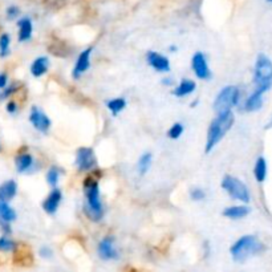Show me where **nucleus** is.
<instances>
[{"label": "nucleus", "instance_id": "obj_3", "mask_svg": "<svg viewBox=\"0 0 272 272\" xmlns=\"http://www.w3.org/2000/svg\"><path fill=\"white\" fill-rule=\"evenodd\" d=\"M264 250V246L254 235H244L239 238L230 248V254L235 262H244L254 255L260 254Z\"/></svg>", "mask_w": 272, "mask_h": 272}, {"label": "nucleus", "instance_id": "obj_27", "mask_svg": "<svg viewBox=\"0 0 272 272\" xmlns=\"http://www.w3.org/2000/svg\"><path fill=\"white\" fill-rule=\"evenodd\" d=\"M183 123L181 122H176L173 123L170 126V129L167 130V137L170 138V140H178L182 134H183Z\"/></svg>", "mask_w": 272, "mask_h": 272}, {"label": "nucleus", "instance_id": "obj_26", "mask_svg": "<svg viewBox=\"0 0 272 272\" xmlns=\"http://www.w3.org/2000/svg\"><path fill=\"white\" fill-rule=\"evenodd\" d=\"M60 176H61V170L57 166H52L47 173V182L51 187H57V183H59V180H60Z\"/></svg>", "mask_w": 272, "mask_h": 272}, {"label": "nucleus", "instance_id": "obj_7", "mask_svg": "<svg viewBox=\"0 0 272 272\" xmlns=\"http://www.w3.org/2000/svg\"><path fill=\"white\" fill-rule=\"evenodd\" d=\"M76 166L81 173L96 169L97 159L94 150L92 148H87V146L77 149V151H76Z\"/></svg>", "mask_w": 272, "mask_h": 272}, {"label": "nucleus", "instance_id": "obj_16", "mask_svg": "<svg viewBox=\"0 0 272 272\" xmlns=\"http://www.w3.org/2000/svg\"><path fill=\"white\" fill-rule=\"evenodd\" d=\"M251 209L248 206H243V205H237V206H230L226 207L222 212V215L224 218H228V219H242V218H244L250 214Z\"/></svg>", "mask_w": 272, "mask_h": 272}, {"label": "nucleus", "instance_id": "obj_34", "mask_svg": "<svg viewBox=\"0 0 272 272\" xmlns=\"http://www.w3.org/2000/svg\"><path fill=\"white\" fill-rule=\"evenodd\" d=\"M40 255H41L43 258H45V259H48V258L52 256V250H51L49 247H43V248L40 250Z\"/></svg>", "mask_w": 272, "mask_h": 272}, {"label": "nucleus", "instance_id": "obj_24", "mask_svg": "<svg viewBox=\"0 0 272 272\" xmlns=\"http://www.w3.org/2000/svg\"><path fill=\"white\" fill-rule=\"evenodd\" d=\"M151 161H153V155L149 151H146L141 155L138 162H137V170L141 176H145L146 173L149 171L150 166H151Z\"/></svg>", "mask_w": 272, "mask_h": 272}, {"label": "nucleus", "instance_id": "obj_13", "mask_svg": "<svg viewBox=\"0 0 272 272\" xmlns=\"http://www.w3.org/2000/svg\"><path fill=\"white\" fill-rule=\"evenodd\" d=\"M62 201V193L61 190L57 189V187H53L51 190V193L47 195V198L44 199V202H43V210L49 214V215H53V214H56L57 209L60 206V203Z\"/></svg>", "mask_w": 272, "mask_h": 272}, {"label": "nucleus", "instance_id": "obj_40", "mask_svg": "<svg viewBox=\"0 0 272 272\" xmlns=\"http://www.w3.org/2000/svg\"><path fill=\"white\" fill-rule=\"evenodd\" d=\"M267 1H270V3H272V0H267Z\"/></svg>", "mask_w": 272, "mask_h": 272}, {"label": "nucleus", "instance_id": "obj_41", "mask_svg": "<svg viewBox=\"0 0 272 272\" xmlns=\"http://www.w3.org/2000/svg\"><path fill=\"white\" fill-rule=\"evenodd\" d=\"M0 150H1V146H0Z\"/></svg>", "mask_w": 272, "mask_h": 272}, {"label": "nucleus", "instance_id": "obj_12", "mask_svg": "<svg viewBox=\"0 0 272 272\" xmlns=\"http://www.w3.org/2000/svg\"><path fill=\"white\" fill-rule=\"evenodd\" d=\"M91 55H92V48L84 49L83 52L80 53L75 68L72 70V77L73 79H80L89 69V66H91Z\"/></svg>", "mask_w": 272, "mask_h": 272}, {"label": "nucleus", "instance_id": "obj_32", "mask_svg": "<svg viewBox=\"0 0 272 272\" xmlns=\"http://www.w3.org/2000/svg\"><path fill=\"white\" fill-rule=\"evenodd\" d=\"M16 91H18V87H16V85H11L9 88H5L4 92L0 94V100H4V98L11 96V94H13Z\"/></svg>", "mask_w": 272, "mask_h": 272}, {"label": "nucleus", "instance_id": "obj_25", "mask_svg": "<svg viewBox=\"0 0 272 272\" xmlns=\"http://www.w3.org/2000/svg\"><path fill=\"white\" fill-rule=\"evenodd\" d=\"M106 108L112 112L113 116L119 114L120 112H122L125 108H126V101L121 98V97H117V98H112L109 101L106 102Z\"/></svg>", "mask_w": 272, "mask_h": 272}, {"label": "nucleus", "instance_id": "obj_19", "mask_svg": "<svg viewBox=\"0 0 272 272\" xmlns=\"http://www.w3.org/2000/svg\"><path fill=\"white\" fill-rule=\"evenodd\" d=\"M18 193V183L13 180H9L0 184V201L8 202Z\"/></svg>", "mask_w": 272, "mask_h": 272}, {"label": "nucleus", "instance_id": "obj_17", "mask_svg": "<svg viewBox=\"0 0 272 272\" xmlns=\"http://www.w3.org/2000/svg\"><path fill=\"white\" fill-rule=\"evenodd\" d=\"M49 68V60L48 57L45 56H40L37 59L33 60L31 65V75L33 77H41L44 76L47 72H48Z\"/></svg>", "mask_w": 272, "mask_h": 272}, {"label": "nucleus", "instance_id": "obj_31", "mask_svg": "<svg viewBox=\"0 0 272 272\" xmlns=\"http://www.w3.org/2000/svg\"><path fill=\"white\" fill-rule=\"evenodd\" d=\"M7 18L9 19V20H13V19H16L20 15V9L18 8V7H15V5H11V7H8L7 8Z\"/></svg>", "mask_w": 272, "mask_h": 272}, {"label": "nucleus", "instance_id": "obj_35", "mask_svg": "<svg viewBox=\"0 0 272 272\" xmlns=\"http://www.w3.org/2000/svg\"><path fill=\"white\" fill-rule=\"evenodd\" d=\"M7 81H8V77L5 73H1L0 75V89H3L7 87Z\"/></svg>", "mask_w": 272, "mask_h": 272}, {"label": "nucleus", "instance_id": "obj_8", "mask_svg": "<svg viewBox=\"0 0 272 272\" xmlns=\"http://www.w3.org/2000/svg\"><path fill=\"white\" fill-rule=\"evenodd\" d=\"M191 68L194 70V75L197 76L199 80H210L211 70L207 64V59L203 52L194 53L191 59Z\"/></svg>", "mask_w": 272, "mask_h": 272}, {"label": "nucleus", "instance_id": "obj_5", "mask_svg": "<svg viewBox=\"0 0 272 272\" xmlns=\"http://www.w3.org/2000/svg\"><path fill=\"white\" fill-rule=\"evenodd\" d=\"M239 100H241V91L238 87H235V85L224 87L218 93L215 101H214V112L216 114L230 112L239 104Z\"/></svg>", "mask_w": 272, "mask_h": 272}, {"label": "nucleus", "instance_id": "obj_1", "mask_svg": "<svg viewBox=\"0 0 272 272\" xmlns=\"http://www.w3.org/2000/svg\"><path fill=\"white\" fill-rule=\"evenodd\" d=\"M84 194L87 199V205L84 211L89 219L93 222H100L104 216V206H102L101 197H100V186L98 178L94 176H88L83 182Z\"/></svg>", "mask_w": 272, "mask_h": 272}, {"label": "nucleus", "instance_id": "obj_36", "mask_svg": "<svg viewBox=\"0 0 272 272\" xmlns=\"http://www.w3.org/2000/svg\"><path fill=\"white\" fill-rule=\"evenodd\" d=\"M163 85H173V79H163Z\"/></svg>", "mask_w": 272, "mask_h": 272}, {"label": "nucleus", "instance_id": "obj_21", "mask_svg": "<svg viewBox=\"0 0 272 272\" xmlns=\"http://www.w3.org/2000/svg\"><path fill=\"white\" fill-rule=\"evenodd\" d=\"M15 165H16V170L18 173H26L33 165V157L30 153H20L16 155L15 158Z\"/></svg>", "mask_w": 272, "mask_h": 272}, {"label": "nucleus", "instance_id": "obj_37", "mask_svg": "<svg viewBox=\"0 0 272 272\" xmlns=\"http://www.w3.org/2000/svg\"><path fill=\"white\" fill-rule=\"evenodd\" d=\"M169 49H170V52H177L176 45H170V47H169Z\"/></svg>", "mask_w": 272, "mask_h": 272}, {"label": "nucleus", "instance_id": "obj_20", "mask_svg": "<svg viewBox=\"0 0 272 272\" xmlns=\"http://www.w3.org/2000/svg\"><path fill=\"white\" fill-rule=\"evenodd\" d=\"M197 88V84L194 83L193 80L190 79H183L178 85H177L174 91H173V94L176 97H186L191 94V93L195 91Z\"/></svg>", "mask_w": 272, "mask_h": 272}, {"label": "nucleus", "instance_id": "obj_39", "mask_svg": "<svg viewBox=\"0 0 272 272\" xmlns=\"http://www.w3.org/2000/svg\"><path fill=\"white\" fill-rule=\"evenodd\" d=\"M127 272H138L136 270V268H129V270H127Z\"/></svg>", "mask_w": 272, "mask_h": 272}, {"label": "nucleus", "instance_id": "obj_6", "mask_svg": "<svg viewBox=\"0 0 272 272\" xmlns=\"http://www.w3.org/2000/svg\"><path fill=\"white\" fill-rule=\"evenodd\" d=\"M222 189L228 194V197L235 201H241L243 203H248L251 199L250 190L244 182L233 176H226L222 180Z\"/></svg>", "mask_w": 272, "mask_h": 272}, {"label": "nucleus", "instance_id": "obj_22", "mask_svg": "<svg viewBox=\"0 0 272 272\" xmlns=\"http://www.w3.org/2000/svg\"><path fill=\"white\" fill-rule=\"evenodd\" d=\"M267 161L264 157L260 155L259 158L256 159V162H255L254 166V177L256 182H259V183H263L266 178H267Z\"/></svg>", "mask_w": 272, "mask_h": 272}, {"label": "nucleus", "instance_id": "obj_4", "mask_svg": "<svg viewBox=\"0 0 272 272\" xmlns=\"http://www.w3.org/2000/svg\"><path fill=\"white\" fill-rule=\"evenodd\" d=\"M254 85L256 91L263 93L272 88V61L264 53H260L255 61Z\"/></svg>", "mask_w": 272, "mask_h": 272}, {"label": "nucleus", "instance_id": "obj_14", "mask_svg": "<svg viewBox=\"0 0 272 272\" xmlns=\"http://www.w3.org/2000/svg\"><path fill=\"white\" fill-rule=\"evenodd\" d=\"M98 255L102 260H112L119 258V252L114 248V238L105 237L98 244Z\"/></svg>", "mask_w": 272, "mask_h": 272}, {"label": "nucleus", "instance_id": "obj_23", "mask_svg": "<svg viewBox=\"0 0 272 272\" xmlns=\"http://www.w3.org/2000/svg\"><path fill=\"white\" fill-rule=\"evenodd\" d=\"M15 219H16V212H15V210L5 201H0V220L11 223Z\"/></svg>", "mask_w": 272, "mask_h": 272}, {"label": "nucleus", "instance_id": "obj_11", "mask_svg": "<svg viewBox=\"0 0 272 272\" xmlns=\"http://www.w3.org/2000/svg\"><path fill=\"white\" fill-rule=\"evenodd\" d=\"M13 263L20 267H30L33 263V255L27 244H16L13 250Z\"/></svg>", "mask_w": 272, "mask_h": 272}, {"label": "nucleus", "instance_id": "obj_30", "mask_svg": "<svg viewBox=\"0 0 272 272\" xmlns=\"http://www.w3.org/2000/svg\"><path fill=\"white\" fill-rule=\"evenodd\" d=\"M15 247H16V244L13 241L5 237L0 238V251H13Z\"/></svg>", "mask_w": 272, "mask_h": 272}, {"label": "nucleus", "instance_id": "obj_33", "mask_svg": "<svg viewBox=\"0 0 272 272\" xmlns=\"http://www.w3.org/2000/svg\"><path fill=\"white\" fill-rule=\"evenodd\" d=\"M5 109L8 112L9 114H15L18 112V104L15 101H9L7 105H5Z\"/></svg>", "mask_w": 272, "mask_h": 272}, {"label": "nucleus", "instance_id": "obj_2", "mask_svg": "<svg viewBox=\"0 0 272 272\" xmlns=\"http://www.w3.org/2000/svg\"><path fill=\"white\" fill-rule=\"evenodd\" d=\"M234 121H235V116H234L233 110L222 114H216V117L211 121L210 126L207 129L206 148H205V151L207 154L223 140V137L233 127Z\"/></svg>", "mask_w": 272, "mask_h": 272}, {"label": "nucleus", "instance_id": "obj_18", "mask_svg": "<svg viewBox=\"0 0 272 272\" xmlns=\"http://www.w3.org/2000/svg\"><path fill=\"white\" fill-rule=\"evenodd\" d=\"M19 27V41H28L32 37V32H33V26L30 18H23L18 22Z\"/></svg>", "mask_w": 272, "mask_h": 272}, {"label": "nucleus", "instance_id": "obj_10", "mask_svg": "<svg viewBox=\"0 0 272 272\" xmlns=\"http://www.w3.org/2000/svg\"><path fill=\"white\" fill-rule=\"evenodd\" d=\"M146 61L154 70H157L159 73H166L170 72V61L166 56H163L161 53L155 51H149L146 53Z\"/></svg>", "mask_w": 272, "mask_h": 272}, {"label": "nucleus", "instance_id": "obj_9", "mask_svg": "<svg viewBox=\"0 0 272 272\" xmlns=\"http://www.w3.org/2000/svg\"><path fill=\"white\" fill-rule=\"evenodd\" d=\"M30 122L32 123V126L35 127L36 130H39L41 133H47L51 129V120L47 114L40 110L39 108L33 106L31 109V113H30Z\"/></svg>", "mask_w": 272, "mask_h": 272}, {"label": "nucleus", "instance_id": "obj_38", "mask_svg": "<svg viewBox=\"0 0 272 272\" xmlns=\"http://www.w3.org/2000/svg\"><path fill=\"white\" fill-rule=\"evenodd\" d=\"M266 127H267V129H271V127H272V117H271V120H270V121H268L267 126H266Z\"/></svg>", "mask_w": 272, "mask_h": 272}, {"label": "nucleus", "instance_id": "obj_28", "mask_svg": "<svg viewBox=\"0 0 272 272\" xmlns=\"http://www.w3.org/2000/svg\"><path fill=\"white\" fill-rule=\"evenodd\" d=\"M9 45H11V37H9L8 33H3L0 36V57L8 56Z\"/></svg>", "mask_w": 272, "mask_h": 272}, {"label": "nucleus", "instance_id": "obj_15", "mask_svg": "<svg viewBox=\"0 0 272 272\" xmlns=\"http://www.w3.org/2000/svg\"><path fill=\"white\" fill-rule=\"evenodd\" d=\"M263 92L254 89V92L247 97L243 109L248 112V113H254V112H258L259 109H262V106H263Z\"/></svg>", "mask_w": 272, "mask_h": 272}, {"label": "nucleus", "instance_id": "obj_29", "mask_svg": "<svg viewBox=\"0 0 272 272\" xmlns=\"http://www.w3.org/2000/svg\"><path fill=\"white\" fill-rule=\"evenodd\" d=\"M190 198L193 199L194 202H199V201L206 199V193L201 187H194V189L190 190Z\"/></svg>", "mask_w": 272, "mask_h": 272}]
</instances>
